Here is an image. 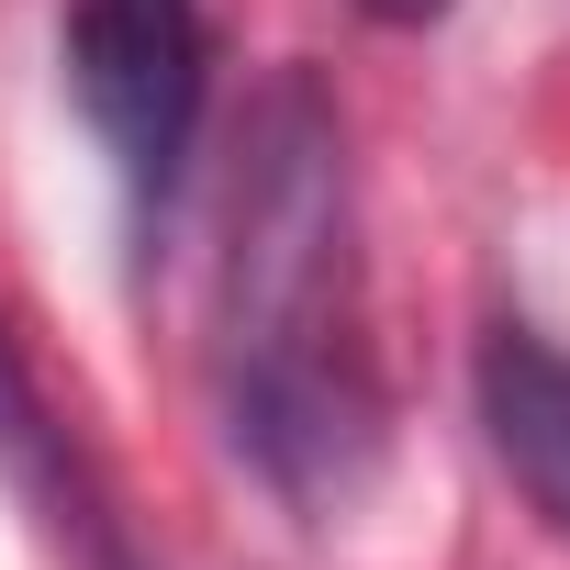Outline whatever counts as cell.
<instances>
[{"label": "cell", "instance_id": "5b68a950", "mask_svg": "<svg viewBox=\"0 0 570 570\" xmlns=\"http://www.w3.org/2000/svg\"><path fill=\"white\" fill-rule=\"evenodd\" d=\"M358 12H370V23H392V35H414V23H436V12H448V0H358Z\"/></svg>", "mask_w": 570, "mask_h": 570}, {"label": "cell", "instance_id": "7a4b0ae2", "mask_svg": "<svg viewBox=\"0 0 570 570\" xmlns=\"http://www.w3.org/2000/svg\"><path fill=\"white\" fill-rule=\"evenodd\" d=\"M57 68H68V101H79L90 146L112 157L135 224H157L190 146H202V101H213L202 0H68Z\"/></svg>", "mask_w": 570, "mask_h": 570}, {"label": "cell", "instance_id": "277c9868", "mask_svg": "<svg viewBox=\"0 0 570 570\" xmlns=\"http://www.w3.org/2000/svg\"><path fill=\"white\" fill-rule=\"evenodd\" d=\"M481 436H492L503 481L525 492V514L548 537H570V336L503 325L481 347Z\"/></svg>", "mask_w": 570, "mask_h": 570}, {"label": "cell", "instance_id": "3957f363", "mask_svg": "<svg viewBox=\"0 0 570 570\" xmlns=\"http://www.w3.org/2000/svg\"><path fill=\"white\" fill-rule=\"evenodd\" d=\"M0 481L23 492V514H35V525H46L79 570H135L124 514L101 503V481H90L79 436H68V425H57V403L35 392V370H23L12 325H0Z\"/></svg>", "mask_w": 570, "mask_h": 570}, {"label": "cell", "instance_id": "6da1fadb", "mask_svg": "<svg viewBox=\"0 0 570 570\" xmlns=\"http://www.w3.org/2000/svg\"><path fill=\"white\" fill-rule=\"evenodd\" d=\"M213 414L257 492L292 514H347L381 481L392 403L370 358L358 279V168L336 101L279 68L246 101L224 168V257H213Z\"/></svg>", "mask_w": 570, "mask_h": 570}]
</instances>
